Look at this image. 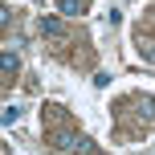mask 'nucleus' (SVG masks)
Masks as SVG:
<instances>
[{"mask_svg": "<svg viewBox=\"0 0 155 155\" xmlns=\"http://www.w3.org/2000/svg\"><path fill=\"white\" fill-rule=\"evenodd\" d=\"M41 33H45V37H61V21H57V16H41Z\"/></svg>", "mask_w": 155, "mask_h": 155, "instance_id": "obj_1", "label": "nucleus"}, {"mask_svg": "<svg viewBox=\"0 0 155 155\" xmlns=\"http://www.w3.org/2000/svg\"><path fill=\"white\" fill-rule=\"evenodd\" d=\"M82 143H86V139H78V135H70V131H61V135H57V147H61V151H78Z\"/></svg>", "mask_w": 155, "mask_h": 155, "instance_id": "obj_2", "label": "nucleus"}, {"mask_svg": "<svg viewBox=\"0 0 155 155\" xmlns=\"http://www.w3.org/2000/svg\"><path fill=\"white\" fill-rule=\"evenodd\" d=\"M57 4H61L65 16H78V12H82V0H57Z\"/></svg>", "mask_w": 155, "mask_h": 155, "instance_id": "obj_3", "label": "nucleus"}, {"mask_svg": "<svg viewBox=\"0 0 155 155\" xmlns=\"http://www.w3.org/2000/svg\"><path fill=\"white\" fill-rule=\"evenodd\" d=\"M0 65H4L8 78H12V74H16V53H4V57H0Z\"/></svg>", "mask_w": 155, "mask_h": 155, "instance_id": "obj_4", "label": "nucleus"}, {"mask_svg": "<svg viewBox=\"0 0 155 155\" xmlns=\"http://www.w3.org/2000/svg\"><path fill=\"white\" fill-rule=\"evenodd\" d=\"M16 118H21V106H4V127H12Z\"/></svg>", "mask_w": 155, "mask_h": 155, "instance_id": "obj_5", "label": "nucleus"}]
</instances>
